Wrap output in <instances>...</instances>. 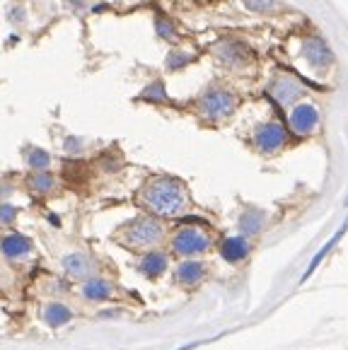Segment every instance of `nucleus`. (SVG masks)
<instances>
[{"label": "nucleus", "mask_w": 348, "mask_h": 350, "mask_svg": "<svg viewBox=\"0 0 348 350\" xmlns=\"http://www.w3.org/2000/svg\"><path fill=\"white\" fill-rule=\"evenodd\" d=\"M112 283L104 278H90L85 285H82V295L87 299H107L112 297Z\"/></svg>", "instance_id": "nucleus-16"}, {"label": "nucleus", "mask_w": 348, "mask_h": 350, "mask_svg": "<svg viewBox=\"0 0 348 350\" xmlns=\"http://www.w3.org/2000/svg\"><path fill=\"white\" fill-rule=\"evenodd\" d=\"M140 203L160 217H174L186 208V191L172 176H155L140 189Z\"/></svg>", "instance_id": "nucleus-1"}, {"label": "nucleus", "mask_w": 348, "mask_h": 350, "mask_svg": "<svg viewBox=\"0 0 348 350\" xmlns=\"http://www.w3.org/2000/svg\"><path fill=\"white\" fill-rule=\"evenodd\" d=\"M164 237V230L153 217H138L119 230V239L131 249H153Z\"/></svg>", "instance_id": "nucleus-2"}, {"label": "nucleus", "mask_w": 348, "mask_h": 350, "mask_svg": "<svg viewBox=\"0 0 348 350\" xmlns=\"http://www.w3.org/2000/svg\"><path fill=\"white\" fill-rule=\"evenodd\" d=\"M288 124L295 135H310L317 131L319 126V109L312 102H300L293 104L288 111Z\"/></svg>", "instance_id": "nucleus-5"}, {"label": "nucleus", "mask_w": 348, "mask_h": 350, "mask_svg": "<svg viewBox=\"0 0 348 350\" xmlns=\"http://www.w3.org/2000/svg\"><path fill=\"white\" fill-rule=\"evenodd\" d=\"M143 99H150V102H167V92H164L162 83H153L145 88Z\"/></svg>", "instance_id": "nucleus-22"}, {"label": "nucleus", "mask_w": 348, "mask_h": 350, "mask_svg": "<svg viewBox=\"0 0 348 350\" xmlns=\"http://www.w3.org/2000/svg\"><path fill=\"white\" fill-rule=\"evenodd\" d=\"M63 268H66V273L71 275V278H87V275L92 273V261L87 256H82V254H68L66 258H63Z\"/></svg>", "instance_id": "nucleus-13"}, {"label": "nucleus", "mask_w": 348, "mask_h": 350, "mask_svg": "<svg viewBox=\"0 0 348 350\" xmlns=\"http://www.w3.org/2000/svg\"><path fill=\"white\" fill-rule=\"evenodd\" d=\"M288 131L283 129L278 121H269V124H261L254 131V145L261 152H278V150L286 145Z\"/></svg>", "instance_id": "nucleus-6"}, {"label": "nucleus", "mask_w": 348, "mask_h": 350, "mask_svg": "<svg viewBox=\"0 0 348 350\" xmlns=\"http://www.w3.org/2000/svg\"><path fill=\"white\" fill-rule=\"evenodd\" d=\"M17 217V208L10 203H0V225H12Z\"/></svg>", "instance_id": "nucleus-25"}, {"label": "nucleus", "mask_w": 348, "mask_h": 350, "mask_svg": "<svg viewBox=\"0 0 348 350\" xmlns=\"http://www.w3.org/2000/svg\"><path fill=\"white\" fill-rule=\"evenodd\" d=\"M300 53H302V58H305L312 68H317V70H324V68L332 63V51H329V46L319 39V36L305 39Z\"/></svg>", "instance_id": "nucleus-9"}, {"label": "nucleus", "mask_w": 348, "mask_h": 350, "mask_svg": "<svg viewBox=\"0 0 348 350\" xmlns=\"http://www.w3.org/2000/svg\"><path fill=\"white\" fill-rule=\"evenodd\" d=\"M249 249H251L249 239H245V237H227L225 242L221 244V256L225 258L227 263H240L242 258H247Z\"/></svg>", "instance_id": "nucleus-12"}, {"label": "nucleus", "mask_w": 348, "mask_h": 350, "mask_svg": "<svg viewBox=\"0 0 348 350\" xmlns=\"http://www.w3.org/2000/svg\"><path fill=\"white\" fill-rule=\"evenodd\" d=\"M269 94H271L281 107H293V104L305 94V88H302L293 75H276L273 83L269 85Z\"/></svg>", "instance_id": "nucleus-7"}, {"label": "nucleus", "mask_w": 348, "mask_h": 350, "mask_svg": "<svg viewBox=\"0 0 348 350\" xmlns=\"http://www.w3.org/2000/svg\"><path fill=\"white\" fill-rule=\"evenodd\" d=\"M264 225H266V213L256 211V208L247 211L245 215L240 217V227L245 234H259V232L264 230Z\"/></svg>", "instance_id": "nucleus-17"}, {"label": "nucleus", "mask_w": 348, "mask_h": 350, "mask_svg": "<svg viewBox=\"0 0 348 350\" xmlns=\"http://www.w3.org/2000/svg\"><path fill=\"white\" fill-rule=\"evenodd\" d=\"M235 109H237V97L230 92V90H223V88L206 90L199 99L201 116L208 119V121H213V124L230 119L232 113H235Z\"/></svg>", "instance_id": "nucleus-3"}, {"label": "nucleus", "mask_w": 348, "mask_h": 350, "mask_svg": "<svg viewBox=\"0 0 348 350\" xmlns=\"http://www.w3.org/2000/svg\"><path fill=\"white\" fill-rule=\"evenodd\" d=\"M155 31H158L160 39H174V36H177L174 25H169L167 20H155Z\"/></svg>", "instance_id": "nucleus-24"}, {"label": "nucleus", "mask_w": 348, "mask_h": 350, "mask_svg": "<svg viewBox=\"0 0 348 350\" xmlns=\"http://www.w3.org/2000/svg\"><path fill=\"white\" fill-rule=\"evenodd\" d=\"M53 186H56V179L51 174H47V172H34L29 176V189L36 191V193H49Z\"/></svg>", "instance_id": "nucleus-19"}, {"label": "nucleus", "mask_w": 348, "mask_h": 350, "mask_svg": "<svg viewBox=\"0 0 348 350\" xmlns=\"http://www.w3.org/2000/svg\"><path fill=\"white\" fill-rule=\"evenodd\" d=\"M66 148H68V152H80V140L68 138L66 140Z\"/></svg>", "instance_id": "nucleus-26"}, {"label": "nucleus", "mask_w": 348, "mask_h": 350, "mask_svg": "<svg viewBox=\"0 0 348 350\" xmlns=\"http://www.w3.org/2000/svg\"><path fill=\"white\" fill-rule=\"evenodd\" d=\"M341 237H343V227H341V230H338L336 234H334V237L329 239V242L324 244V247H322V249H319V252H317V256L312 258V263H310V268H308V271H305V275H302V283H305V280H308L310 275H312L314 271H317V266H319V263L324 261V256H327V254L332 252L334 247H336V244H338V239H341Z\"/></svg>", "instance_id": "nucleus-18"}, {"label": "nucleus", "mask_w": 348, "mask_h": 350, "mask_svg": "<svg viewBox=\"0 0 348 350\" xmlns=\"http://www.w3.org/2000/svg\"><path fill=\"white\" fill-rule=\"evenodd\" d=\"M191 61H194V53L191 51H172L167 56V68L174 72H179V70H184Z\"/></svg>", "instance_id": "nucleus-20"}, {"label": "nucleus", "mask_w": 348, "mask_h": 350, "mask_svg": "<svg viewBox=\"0 0 348 350\" xmlns=\"http://www.w3.org/2000/svg\"><path fill=\"white\" fill-rule=\"evenodd\" d=\"M0 252L5 254L8 258H25L32 254V242L25 234H8V237L0 239Z\"/></svg>", "instance_id": "nucleus-11"}, {"label": "nucleus", "mask_w": 348, "mask_h": 350, "mask_svg": "<svg viewBox=\"0 0 348 350\" xmlns=\"http://www.w3.org/2000/svg\"><path fill=\"white\" fill-rule=\"evenodd\" d=\"M210 247V234L199 227H182V230L174 232L172 237V249L182 256H196V254H203Z\"/></svg>", "instance_id": "nucleus-4"}, {"label": "nucleus", "mask_w": 348, "mask_h": 350, "mask_svg": "<svg viewBox=\"0 0 348 350\" xmlns=\"http://www.w3.org/2000/svg\"><path fill=\"white\" fill-rule=\"evenodd\" d=\"M27 162H29V167L34 172H47V167L51 165V157H49V152H44V150H32Z\"/></svg>", "instance_id": "nucleus-21"}, {"label": "nucleus", "mask_w": 348, "mask_h": 350, "mask_svg": "<svg viewBox=\"0 0 348 350\" xmlns=\"http://www.w3.org/2000/svg\"><path fill=\"white\" fill-rule=\"evenodd\" d=\"M245 8L251 12H271L276 8V0H245Z\"/></svg>", "instance_id": "nucleus-23"}, {"label": "nucleus", "mask_w": 348, "mask_h": 350, "mask_svg": "<svg viewBox=\"0 0 348 350\" xmlns=\"http://www.w3.org/2000/svg\"><path fill=\"white\" fill-rule=\"evenodd\" d=\"M164 268H167V256L160 254V252L145 254L143 261H140V271H143L148 278H158V275H162Z\"/></svg>", "instance_id": "nucleus-15"}, {"label": "nucleus", "mask_w": 348, "mask_h": 350, "mask_svg": "<svg viewBox=\"0 0 348 350\" xmlns=\"http://www.w3.org/2000/svg\"><path fill=\"white\" fill-rule=\"evenodd\" d=\"M203 278H206V266L201 261H196V258L179 263V268H177V283L184 285V288H194Z\"/></svg>", "instance_id": "nucleus-10"}, {"label": "nucleus", "mask_w": 348, "mask_h": 350, "mask_svg": "<svg viewBox=\"0 0 348 350\" xmlns=\"http://www.w3.org/2000/svg\"><path fill=\"white\" fill-rule=\"evenodd\" d=\"M215 56L230 68H242L251 61L249 46L242 44L240 39H225V42H221L218 46H215Z\"/></svg>", "instance_id": "nucleus-8"}, {"label": "nucleus", "mask_w": 348, "mask_h": 350, "mask_svg": "<svg viewBox=\"0 0 348 350\" xmlns=\"http://www.w3.org/2000/svg\"><path fill=\"white\" fill-rule=\"evenodd\" d=\"M71 319H73V312L66 307V304L51 302L44 307V321H47L51 329H61V326H66Z\"/></svg>", "instance_id": "nucleus-14"}]
</instances>
